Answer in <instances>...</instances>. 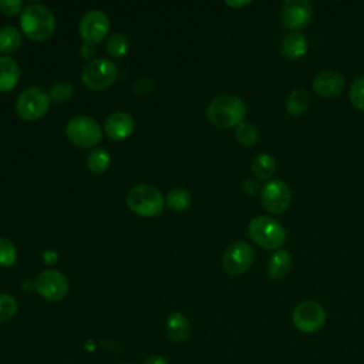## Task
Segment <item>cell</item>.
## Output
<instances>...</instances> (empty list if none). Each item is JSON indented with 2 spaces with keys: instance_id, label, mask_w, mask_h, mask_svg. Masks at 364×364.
Listing matches in <instances>:
<instances>
[{
  "instance_id": "1",
  "label": "cell",
  "mask_w": 364,
  "mask_h": 364,
  "mask_svg": "<svg viewBox=\"0 0 364 364\" xmlns=\"http://www.w3.org/2000/svg\"><path fill=\"white\" fill-rule=\"evenodd\" d=\"M247 107L245 101L236 95L222 94L215 97L206 108V117L212 125L222 129L236 128L245 121Z\"/></svg>"
},
{
  "instance_id": "2",
  "label": "cell",
  "mask_w": 364,
  "mask_h": 364,
  "mask_svg": "<svg viewBox=\"0 0 364 364\" xmlns=\"http://www.w3.org/2000/svg\"><path fill=\"white\" fill-rule=\"evenodd\" d=\"M21 33L33 41L50 38L55 30V17L53 11L40 3L26 6L20 14Z\"/></svg>"
},
{
  "instance_id": "3",
  "label": "cell",
  "mask_w": 364,
  "mask_h": 364,
  "mask_svg": "<svg viewBox=\"0 0 364 364\" xmlns=\"http://www.w3.org/2000/svg\"><path fill=\"white\" fill-rule=\"evenodd\" d=\"M247 233L257 246L266 250L280 249L287 237L283 225L266 215L255 216L247 225Z\"/></svg>"
},
{
  "instance_id": "4",
  "label": "cell",
  "mask_w": 364,
  "mask_h": 364,
  "mask_svg": "<svg viewBox=\"0 0 364 364\" xmlns=\"http://www.w3.org/2000/svg\"><path fill=\"white\" fill-rule=\"evenodd\" d=\"M127 206L131 212L142 218H152L164 210L165 199L159 189L152 185L141 183L128 191Z\"/></svg>"
},
{
  "instance_id": "5",
  "label": "cell",
  "mask_w": 364,
  "mask_h": 364,
  "mask_svg": "<svg viewBox=\"0 0 364 364\" xmlns=\"http://www.w3.org/2000/svg\"><path fill=\"white\" fill-rule=\"evenodd\" d=\"M118 70L114 61L108 58H92L81 70L82 84L92 91H102L117 80Z\"/></svg>"
},
{
  "instance_id": "6",
  "label": "cell",
  "mask_w": 364,
  "mask_h": 364,
  "mask_svg": "<svg viewBox=\"0 0 364 364\" xmlns=\"http://www.w3.org/2000/svg\"><path fill=\"white\" fill-rule=\"evenodd\" d=\"M65 135L68 141L78 148H92L101 141L102 131L98 122L91 117L78 115L68 121Z\"/></svg>"
},
{
  "instance_id": "7",
  "label": "cell",
  "mask_w": 364,
  "mask_h": 364,
  "mask_svg": "<svg viewBox=\"0 0 364 364\" xmlns=\"http://www.w3.org/2000/svg\"><path fill=\"white\" fill-rule=\"evenodd\" d=\"M50 97L40 87H30L20 92L16 100V112L21 119L36 121L47 114Z\"/></svg>"
},
{
  "instance_id": "8",
  "label": "cell",
  "mask_w": 364,
  "mask_h": 364,
  "mask_svg": "<svg viewBox=\"0 0 364 364\" xmlns=\"http://www.w3.org/2000/svg\"><path fill=\"white\" fill-rule=\"evenodd\" d=\"M326 317L324 307L314 300H304L299 303L291 313L293 326L306 334L318 331L324 326Z\"/></svg>"
},
{
  "instance_id": "9",
  "label": "cell",
  "mask_w": 364,
  "mask_h": 364,
  "mask_svg": "<svg viewBox=\"0 0 364 364\" xmlns=\"http://www.w3.org/2000/svg\"><path fill=\"white\" fill-rule=\"evenodd\" d=\"M255 262V249L243 240L229 245L222 257L223 270L230 276L246 273Z\"/></svg>"
},
{
  "instance_id": "10",
  "label": "cell",
  "mask_w": 364,
  "mask_h": 364,
  "mask_svg": "<svg viewBox=\"0 0 364 364\" xmlns=\"http://www.w3.org/2000/svg\"><path fill=\"white\" fill-rule=\"evenodd\" d=\"M260 202L267 212L283 213L291 203V191L284 181L270 179L262 186Z\"/></svg>"
},
{
  "instance_id": "11",
  "label": "cell",
  "mask_w": 364,
  "mask_h": 364,
  "mask_svg": "<svg viewBox=\"0 0 364 364\" xmlns=\"http://www.w3.org/2000/svg\"><path fill=\"white\" fill-rule=\"evenodd\" d=\"M36 291L48 301H60L68 293V280L67 277L54 269L43 270L34 279Z\"/></svg>"
},
{
  "instance_id": "12",
  "label": "cell",
  "mask_w": 364,
  "mask_h": 364,
  "mask_svg": "<svg viewBox=\"0 0 364 364\" xmlns=\"http://www.w3.org/2000/svg\"><path fill=\"white\" fill-rule=\"evenodd\" d=\"M109 31V18L101 10H90L78 24V33L84 43L97 44L102 41Z\"/></svg>"
},
{
  "instance_id": "13",
  "label": "cell",
  "mask_w": 364,
  "mask_h": 364,
  "mask_svg": "<svg viewBox=\"0 0 364 364\" xmlns=\"http://www.w3.org/2000/svg\"><path fill=\"white\" fill-rule=\"evenodd\" d=\"M280 16L287 28H303L313 17V4L309 0H286L282 3Z\"/></svg>"
},
{
  "instance_id": "14",
  "label": "cell",
  "mask_w": 364,
  "mask_h": 364,
  "mask_svg": "<svg viewBox=\"0 0 364 364\" xmlns=\"http://www.w3.org/2000/svg\"><path fill=\"white\" fill-rule=\"evenodd\" d=\"M313 91L323 98H333L341 94L346 87L344 77L334 70H323L313 77Z\"/></svg>"
},
{
  "instance_id": "15",
  "label": "cell",
  "mask_w": 364,
  "mask_h": 364,
  "mask_svg": "<svg viewBox=\"0 0 364 364\" xmlns=\"http://www.w3.org/2000/svg\"><path fill=\"white\" fill-rule=\"evenodd\" d=\"M104 131L112 141H122L134 131V118L124 111H117L108 115L104 124Z\"/></svg>"
},
{
  "instance_id": "16",
  "label": "cell",
  "mask_w": 364,
  "mask_h": 364,
  "mask_svg": "<svg viewBox=\"0 0 364 364\" xmlns=\"http://www.w3.org/2000/svg\"><path fill=\"white\" fill-rule=\"evenodd\" d=\"M293 266V255L286 249H277L269 257L267 262V276L272 280L284 279Z\"/></svg>"
},
{
  "instance_id": "17",
  "label": "cell",
  "mask_w": 364,
  "mask_h": 364,
  "mask_svg": "<svg viewBox=\"0 0 364 364\" xmlns=\"http://www.w3.org/2000/svg\"><path fill=\"white\" fill-rule=\"evenodd\" d=\"M165 331L172 341H185L191 336V323L181 311H173L166 317Z\"/></svg>"
},
{
  "instance_id": "18",
  "label": "cell",
  "mask_w": 364,
  "mask_h": 364,
  "mask_svg": "<svg viewBox=\"0 0 364 364\" xmlns=\"http://www.w3.org/2000/svg\"><path fill=\"white\" fill-rule=\"evenodd\" d=\"M282 54L289 60H300L307 53V40L303 33L291 31L280 43Z\"/></svg>"
},
{
  "instance_id": "19",
  "label": "cell",
  "mask_w": 364,
  "mask_h": 364,
  "mask_svg": "<svg viewBox=\"0 0 364 364\" xmlns=\"http://www.w3.org/2000/svg\"><path fill=\"white\" fill-rule=\"evenodd\" d=\"M20 80V67L11 57L0 55V92L11 91Z\"/></svg>"
},
{
  "instance_id": "20",
  "label": "cell",
  "mask_w": 364,
  "mask_h": 364,
  "mask_svg": "<svg viewBox=\"0 0 364 364\" xmlns=\"http://www.w3.org/2000/svg\"><path fill=\"white\" fill-rule=\"evenodd\" d=\"M250 168L256 179L270 181L276 172V159L269 154H259L253 158Z\"/></svg>"
},
{
  "instance_id": "21",
  "label": "cell",
  "mask_w": 364,
  "mask_h": 364,
  "mask_svg": "<svg viewBox=\"0 0 364 364\" xmlns=\"http://www.w3.org/2000/svg\"><path fill=\"white\" fill-rule=\"evenodd\" d=\"M310 105V97L304 88H294L286 101V109L290 117L303 115Z\"/></svg>"
},
{
  "instance_id": "22",
  "label": "cell",
  "mask_w": 364,
  "mask_h": 364,
  "mask_svg": "<svg viewBox=\"0 0 364 364\" xmlns=\"http://www.w3.org/2000/svg\"><path fill=\"white\" fill-rule=\"evenodd\" d=\"M23 44L21 33L11 26H6L0 28V53H14Z\"/></svg>"
},
{
  "instance_id": "23",
  "label": "cell",
  "mask_w": 364,
  "mask_h": 364,
  "mask_svg": "<svg viewBox=\"0 0 364 364\" xmlns=\"http://www.w3.org/2000/svg\"><path fill=\"white\" fill-rule=\"evenodd\" d=\"M111 164V155L104 148H94L87 158V166L94 173H104Z\"/></svg>"
},
{
  "instance_id": "24",
  "label": "cell",
  "mask_w": 364,
  "mask_h": 364,
  "mask_svg": "<svg viewBox=\"0 0 364 364\" xmlns=\"http://www.w3.org/2000/svg\"><path fill=\"white\" fill-rule=\"evenodd\" d=\"M105 50L112 58H124L129 50L128 37L122 33L111 34L107 40Z\"/></svg>"
},
{
  "instance_id": "25",
  "label": "cell",
  "mask_w": 364,
  "mask_h": 364,
  "mask_svg": "<svg viewBox=\"0 0 364 364\" xmlns=\"http://www.w3.org/2000/svg\"><path fill=\"white\" fill-rule=\"evenodd\" d=\"M191 202H192V196H191L189 191L182 189V188L172 189L165 198V205L175 212L188 209L191 206Z\"/></svg>"
},
{
  "instance_id": "26",
  "label": "cell",
  "mask_w": 364,
  "mask_h": 364,
  "mask_svg": "<svg viewBox=\"0 0 364 364\" xmlns=\"http://www.w3.org/2000/svg\"><path fill=\"white\" fill-rule=\"evenodd\" d=\"M235 138L243 146H253L259 139V129L252 122H240L235 128Z\"/></svg>"
},
{
  "instance_id": "27",
  "label": "cell",
  "mask_w": 364,
  "mask_h": 364,
  "mask_svg": "<svg viewBox=\"0 0 364 364\" xmlns=\"http://www.w3.org/2000/svg\"><path fill=\"white\" fill-rule=\"evenodd\" d=\"M73 85L67 81H60L51 85L50 91H48V97L50 101L55 102V104H63L67 102L71 97H73Z\"/></svg>"
},
{
  "instance_id": "28",
  "label": "cell",
  "mask_w": 364,
  "mask_h": 364,
  "mask_svg": "<svg viewBox=\"0 0 364 364\" xmlns=\"http://www.w3.org/2000/svg\"><path fill=\"white\" fill-rule=\"evenodd\" d=\"M17 310H18V303L16 297L7 293H0V323L13 318Z\"/></svg>"
},
{
  "instance_id": "29",
  "label": "cell",
  "mask_w": 364,
  "mask_h": 364,
  "mask_svg": "<svg viewBox=\"0 0 364 364\" xmlns=\"http://www.w3.org/2000/svg\"><path fill=\"white\" fill-rule=\"evenodd\" d=\"M17 260L16 246L6 237L0 236V266L10 267Z\"/></svg>"
},
{
  "instance_id": "30",
  "label": "cell",
  "mask_w": 364,
  "mask_h": 364,
  "mask_svg": "<svg viewBox=\"0 0 364 364\" xmlns=\"http://www.w3.org/2000/svg\"><path fill=\"white\" fill-rule=\"evenodd\" d=\"M350 101L353 107H355L360 111H364V75L357 77L348 91Z\"/></svg>"
},
{
  "instance_id": "31",
  "label": "cell",
  "mask_w": 364,
  "mask_h": 364,
  "mask_svg": "<svg viewBox=\"0 0 364 364\" xmlns=\"http://www.w3.org/2000/svg\"><path fill=\"white\" fill-rule=\"evenodd\" d=\"M21 0H0V11L6 16H17L23 11Z\"/></svg>"
},
{
  "instance_id": "32",
  "label": "cell",
  "mask_w": 364,
  "mask_h": 364,
  "mask_svg": "<svg viewBox=\"0 0 364 364\" xmlns=\"http://www.w3.org/2000/svg\"><path fill=\"white\" fill-rule=\"evenodd\" d=\"M154 81L148 77H139L136 78L134 82H132V91L138 95H142V94H148L152 91L154 88Z\"/></svg>"
},
{
  "instance_id": "33",
  "label": "cell",
  "mask_w": 364,
  "mask_h": 364,
  "mask_svg": "<svg viewBox=\"0 0 364 364\" xmlns=\"http://www.w3.org/2000/svg\"><path fill=\"white\" fill-rule=\"evenodd\" d=\"M242 191H243L246 195L253 196V195H256V193H260L262 186H260V183H259L257 179H255V178H246V179H243V182H242Z\"/></svg>"
},
{
  "instance_id": "34",
  "label": "cell",
  "mask_w": 364,
  "mask_h": 364,
  "mask_svg": "<svg viewBox=\"0 0 364 364\" xmlns=\"http://www.w3.org/2000/svg\"><path fill=\"white\" fill-rule=\"evenodd\" d=\"M95 53V48H94V44H88V43H82V46L80 47V55L81 58L84 60H88L94 55Z\"/></svg>"
},
{
  "instance_id": "35",
  "label": "cell",
  "mask_w": 364,
  "mask_h": 364,
  "mask_svg": "<svg viewBox=\"0 0 364 364\" xmlns=\"http://www.w3.org/2000/svg\"><path fill=\"white\" fill-rule=\"evenodd\" d=\"M142 364H169V363H168V360H166L164 355L154 354V355L146 357Z\"/></svg>"
},
{
  "instance_id": "36",
  "label": "cell",
  "mask_w": 364,
  "mask_h": 364,
  "mask_svg": "<svg viewBox=\"0 0 364 364\" xmlns=\"http://www.w3.org/2000/svg\"><path fill=\"white\" fill-rule=\"evenodd\" d=\"M43 259H44L46 263L51 264V263H55V262H57L58 255H57L54 250H46V252L43 253Z\"/></svg>"
},
{
  "instance_id": "37",
  "label": "cell",
  "mask_w": 364,
  "mask_h": 364,
  "mask_svg": "<svg viewBox=\"0 0 364 364\" xmlns=\"http://www.w3.org/2000/svg\"><path fill=\"white\" fill-rule=\"evenodd\" d=\"M225 4L230 7H242V6L250 4V1H225Z\"/></svg>"
},
{
  "instance_id": "38",
  "label": "cell",
  "mask_w": 364,
  "mask_h": 364,
  "mask_svg": "<svg viewBox=\"0 0 364 364\" xmlns=\"http://www.w3.org/2000/svg\"><path fill=\"white\" fill-rule=\"evenodd\" d=\"M125 364H129V363H125Z\"/></svg>"
}]
</instances>
